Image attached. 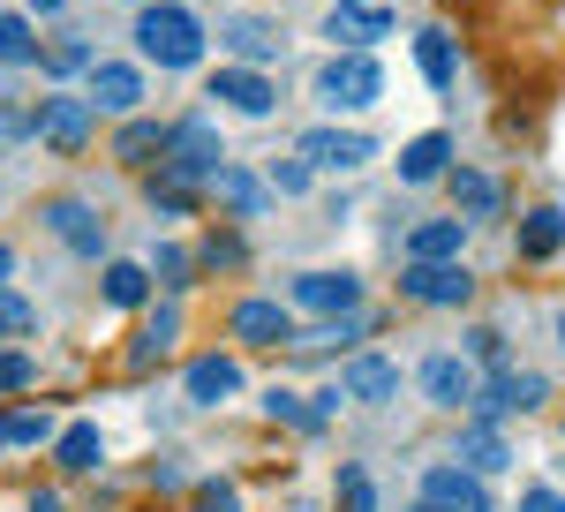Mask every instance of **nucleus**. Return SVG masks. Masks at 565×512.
Listing matches in <instances>:
<instances>
[{
	"instance_id": "6ab92c4d",
	"label": "nucleus",
	"mask_w": 565,
	"mask_h": 512,
	"mask_svg": "<svg viewBox=\"0 0 565 512\" xmlns=\"http://www.w3.org/2000/svg\"><path fill=\"white\" fill-rule=\"evenodd\" d=\"M242 392V362L234 354H196L189 362V399L196 407H218V399H234Z\"/></svg>"
},
{
	"instance_id": "49530a36",
	"label": "nucleus",
	"mask_w": 565,
	"mask_h": 512,
	"mask_svg": "<svg viewBox=\"0 0 565 512\" xmlns=\"http://www.w3.org/2000/svg\"><path fill=\"white\" fill-rule=\"evenodd\" d=\"M61 8H68V0H31V15H61Z\"/></svg>"
},
{
	"instance_id": "a878e982",
	"label": "nucleus",
	"mask_w": 565,
	"mask_h": 512,
	"mask_svg": "<svg viewBox=\"0 0 565 512\" xmlns=\"http://www.w3.org/2000/svg\"><path fill=\"white\" fill-rule=\"evenodd\" d=\"M452 460H460V468H476V474H505V460H513V452H505V437H498L490 423H476L460 445H452Z\"/></svg>"
},
{
	"instance_id": "423d86ee",
	"label": "nucleus",
	"mask_w": 565,
	"mask_h": 512,
	"mask_svg": "<svg viewBox=\"0 0 565 512\" xmlns=\"http://www.w3.org/2000/svg\"><path fill=\"white\" fill-rule=\"evenodd\" d=\"M423 505H430V512H490V474L445 460V468L423 474Z\"/></svg>"
},
{
	"instance_id": "20e7f679",
	"label": "nucleus",
	"mask_w": 565,
	"mask_h": 512,
	"mask_svg": "<svg viewBox=\"0 0 565 512\" xmlns=\"http://www.w3.org/2000/svg\"><path fill=\"white\" fill-rule=\"evenodd\" d=\"M45 234L68 256H84V264H106V218L90 212L84 196H53V204H45Z\"/></svg>"
},
{
	"instance_id": "58836bf2",
	"label": "nucleus",
	"mask_w": 565,
	"mask_h": 512,
	"mask_svg": "<svg viewBox=\"0 0 565 512\" xmlns=\"http://www.w3.org/2000/svg\"><path fill=\"white\" fill-rule=\"evenodd\" d=\"M68 68H98L84 39H68V45H53V53H45V76H68Z\"/></svg>"
},
{
	"instance_id": "72a5a7b5",
	"label": "nucleus",
	"mask_w": 565,
	"mask_h": 512,
	"mask_svg": "<svg viewBox=\"0 0 565 512\" xmlns=\"http://www.w3.org/2000/svg\"><path fill=\"white\" fill-rule=\"evenodd\" d=\"M309 159H271V167H264V181H271V196H309Z\"/></svg>"
},
{
	"instance_id": "79ce46f5",
	"label": "nucleus",
	"mask_w": 565,
	"mask_h": 512,
	"mask_svg": "<svg viewBox=\"0 0 565 512\" xmlns=\"http://www.w3.org/2000/svg\"><path fill=\"white\" fill-rule=\"evenodd\" d=\"M151 271H159L167 287H181V279H189V249H159V256H151Z\"/></svg>"
},
{
	"instance_id": "4be33fe9",
	"label": "nucleus",
	"mask_w": 565,
	"mask_h": 512,
	"mask_svg": "<svg viewBox=\"0 0 565 512\" xmlns=\"http://www.w3.org/2000/svg\"><path fill=\"white\" fill-rule=\"evenodd\" d=\"M437 173H452V136L430 128V136H415L407 151H399V181L415 189V181H437Z\"/></svg>"
},
{
	"instance_id": "f8f14e48",
	"label": "nucleus",
	"mask_w": 565,
	"mask_h": 512,
	"mask_svg": "<svg viewBox=\"0 0 565 512\" xmlns=\"http://www.w3.org/2000/svg\"><path fill=\"white\" fill-rule=\"evenodd\" d=\"M212 98L218 106H234V114H271V106H279V84H271V76H257V68H249V61H234V68H218L212 76Z\"/></svg>"
},
{
	"instance_id": "ea45409f",
	"label": "nucleus",
	"mask_w": 565,
	"mask_h": 512,
	"mask_svg": "<svg viewBox=\"0 0 565 512\" xmlns=\"http://www.w3.org/2000/svg\"><path fill=\"white\" fill-rule=\"evenodd\" d=\"M196 256H204V271H234V264H242V242H234V234H212Z\"/></svg>"
},
{
	"instance_id": "473e14b6",
	"label": "nucleus",
	"mask_w": 565,
	"mask_h": 512,
	"mask_svg": "<svg viewBox=\"0 0 565 512\" xmlns=\"http://www.w3.org/2000/svg\"><path fill=\"white\" fill-rule=\"evenodd\" d=\"M31 377H39V362H31L23 346H0V399H23Z\"/></svg>"
},
{
	"instance_id": "e433bc0d",
	"label": "nucleus",
	"mask_w": 565,
	"mask_h": 512,
	"mask_svg": "<svg viewBox=\"0 0 565 512\" xmlns=\"http://www.w3.org/2000/svg\"><path fill=\"white\" fill-rule=\"evenodd\" d=\"M31 324H39V309H31L23 295H8V287H0V340H23Z\"/></svg>"
},
{
	"instance_id": "c756f323",
	"label": "nucleus",
	"mask_w": 565,
	"mask_h": 512,
	"mask_svg": "<svg viewBox=\"0 0 565 512\" xmlns=\"http://www.w3.org/2000/svg\"><path fill=\"white\" fill-rule=\"evenodd\" d=\"M167 143H174V128H159V121H129L114 151H121L129 167H143V159H167Z\"/></svg>"
},
{
	"instance_id": "de8ad7c7",
	"label": "nucleus",
	"mask_w": 565,
	"mask_h": 512,
	"mask_svg": "<svg viewBox=\"0 0 565 512\" xmlns=\"http://www.w3.org/2000/svg\"><path fill=\"white\" fill-rule=\"evenodd\" d=\"M8 271H15V249H8V242H0V279H8Z\"/></svg>"
},
{
	"instance_id": "6e6552de",
	"label": "nucleus",
	"mask_w": 565,
	"mask_h": 512,
	"mask_svg": "<svg viewBox=\"0 0 565 512\" xmlns=\"http://www.w3.org/2000/svg\"><path fill=\"white\" fill-rule=\"evenodd\" d=\"M543 399H551V384L535 377V370H490L482 392H476V423H498L505 407H527V415H535Z\"/></svg>"
},
{
	"instance_id": "3c124183",
	"label": "nucleus",
	"mask_w": 565,
	"mask_h": 512,
	"mask_svg": "<svg viewBox=\"0 0 565 512\" xmlns=\"http://www.w3.org/2000/svg\"><path fill=\"white\" fill-rule=\"evenodd\" d=\"M136 8H143V0H136Z\"/></svg>"
},
{
	"instance_id": "a18cd8bd",
	"label": "nucleus",
	"mask_w": 565,
	"mask_h": 512,
	"mask_svg": "<svg viewBox=\"0 0 565 512\" xmlns=\"http://www.w3.org/2000/svg\"><path fill=\"white\" fill-rule=\"evenodd\" d=\"M31 512H61V498L53 490H31Z\"/></svg>"
},
{
	"instance_id": "f257e3e1",
	"label": "nucleus",
	"mask_w": 565,
	"mask_h": 512,
	"mask_svg": "<svg viewBox=\"0 0 565 512\" xmlns=\"http://www.w3.org/2000/svg\"><path fill=\"white\" fill-rule=\"evenodd\" d=\"M136 45H143L151 68L189 76V68L204 61V15L181 8V0H143V15H136Z\"/></svg>"
},
{
	"instance_id": "c03bdc74",
	"label": "nucleus",
	"mask_w": 565,
	"mask_h": 512,
	"mask_svg": "<svg viewBox=\"0 0 565 512\" xmlns=\"http://www.w3.org/2000/svg\"><path fill=\"white\" fill-rule=\"evenodd\" d=\"M521 512H565V498H558V490H527Z\"/></svg>"
},
{
	"instance_id": "8fccbe9b",
	"label": "nucleus",
	"mask_w": 565,
	"mask_h": 512,
	"mask_svg": "<svg viewBox=\"0 0 565 512\" xmlns=\"http://www.w3.org/2000/svg\"><path fill=\"white\" fill-rule=\"evenodd\" d=\"M0 437H8V423H0Z\"/></svg>"
},
{
	"instance_id": "39448f33",
	"label": "nucleus",
	"mask_w": 565,
	"mask_h": 512,
	"mask_svg": "<svg viewBox=\"0 0 565 512\" xmlns=\"http://www.w3.org/2000/svg\"><path fill=\"white\" fill-rule=\"evenodd\" d=\"M399 295L423 301V309H468L476 301V271L468 264H407L399 271Z\"/></svg>"
},
{
	"instance_id": "412c9836",
	"label": "nucleus",
	"mask_w": 565,
	"mask_h": 512,
	"mask_svg": "<svg viewBox=\"0 0 565 512\" xmlns=\"http://www.w3.org/2000/svg\"><path fill=\"white\" fill-rule=\"evenodd\" d=\"M460 249H468V218H430L407 234V264H452Z\"/></svg>"
},
{
	"instance_id": "ddd939ff",
	"label": "nucleus",
	"mask_w": 565,
	"mask_h": 512,
	"mask_svg": "<svg viewBox=\"0 0 565 512\" xmlns=\"http://www.w3.org/2000/svg\"><path fill=\"white\" fill-rule=\"evenodd\" d=\"M302 159H309V167L354 173V167H370V159H377V136H354V128H309V136H302Z\"/></svg>"
},
{
	"instance_id": "a211bd4d",
	"label": "nucleus",
	"mask_w": 565,
	"mask_h": 512,
	"mask_svg": "<svg viewBox=\"0 0 565 512\" xmlns=\"http://www.w3.org/2000/svg\"><path fill=\"white\" fill-rule=\"evenodd\" d=\"M362 332H370V317H362V309H348V317H324L317 332H295V340H287V354H295V362H317V354H340V346H354Z\"/></svg>"
},
{
	"instance_id": "2eb2a0df",
	"label": "nucleus",
	"mask_w": 565,
	"mask_h": 512,
	"mask_svg": "<svg viewBox=\"0 0 565 512\" xmlns=\"http://www.w3.org/2000/svg\"><path fill=\"white\" fill-rule=\"evenodd\" d=\"M174 346H181V309H174V301H159V309H151V317L136 324V340H129V370H136V377H143V370H159V362H167Z\"/></svg>"
},
{
	"instance_id": "dca6fc26",
	"label": "nucleus",
	"mask_w": 565,
	"mask_h": 512,
	"mask_svg": "<svg viewBox=\"0 0 565 512\" xmlns=\"http://www.w3.org/2000/svg\"><path fill=\"white\" fill-rule=\"evenodd\" d=\"M90 106L98 114H136L143 106V68L136 61H98L90 68Z\"/></svg>"
},
{
	"instance_id": "f3484780",
	"label": "nucleus",
	"mask_w": 565,
	"mask_h": 512,
	"mask_svg": "<svg viewBox=\"0 0 565 512\" xmlns=\"http://www.w3.org/2000/svg\"><path fill=\"white\" fill-rule=\"evenodd\" d=\"M234 340L242 346H287L295 340V324H287V309H279V301H234Z\"/></svg>"
},
{
	"instance_id": "0eeeda50",
	"label": "nucleus",
	"mask_w": 565,
	"mask_h": 512,
	"mask_svg": "<svg viewBox=\"0 0 565 512\" xmlns=\"http://www.w3.org/2000/svg\"><path fill=\"white\" fill-rule=\"evenodd\" d=\"M287 301L295 309H317V317H348V309H362V279L354 271H295L287 279Z\"/></svg>"
},
{
	"instance_id": "f03ea898",
	"label": "nucleus",
	"mask_w": 565,
	"mask_h": 512,
	"mask_svg": "<svg viewBox=\"0 0 565 512\" xmlns=\"http://www.w3.org/2000/svg\"><path fill=\"white\" fill-rule=\"evenodd\" d=\"M317 98H324L332 114H370V106L385 98V68H377L370 53H340V61L317 68Z\"/></svg>"
},
{
	"instance_id": "c9c22d12",
	"label": "nucleus",
	"mask_w": 565,
	"mask_h": 512,
	"mask_svg": "<svg viewBox=\"0 0 565 512\" xmlns=\"http://www.w3.org/2000/svg\"><path fill=\"white\" fill-rule=\"evenodd\" d=\"M143 204H151V212H159V218H181V212H189V204H196V196H189L181 181H167V173H151V196H143Z\"/></svg>"
},
{
	"instance_id": "9b49d317",
	"label": "nucleus",
	"mask_w": 565,
	"mask_h": 512,
	"mask_svg": "<svg viewBox=\"0 0 565 512\" xmlns=\"http://www.w3.org/2000/svg\"><path fill=\"white\" fill-rule=\"evenodd\" d=\"M31 121H39V136L53 143V151H84V143H90V121H98V106H90V98H45Z\"/></svg>"
},
{
	"instance_id": "f704fd0d",
	"label": "nucleus",
	"mask_w": 565,
	"mask_h": 512,
	"mask_svg": "<svg viewBox=\"0 0 565 512\" xmlns=\"http://www.w3.org/2000/svg\"><path fill=\"white\" fill-rule=\"evenodd\" d=\"M340 512H377V490H370V468H340Z\"/></svg>"
},
{
	"instance_id": "09e8293b",
	"label": "nucleus",
	"mask_w": 565,
	"mask_h": 512,
	"mask_svg": "<svg viewBox=\"0 0 565 512\" xmlns=\"http://www.w3.org/2000/svg\"><path fill=\"white\" fill-rule=\"evenodd\" d=\"M558 340H565V317H558Z\"/></svg>"
},
{
	"instance_id": "7c9ffc66",
	"label": "nucleus",
	"mask_w": 565,
	"mask_h": 512,
	"mask_svg": "<svg viewBox=\"0 0 565 512\" xmlns=\"http://www.w3.org/2000/svg\"><path fill=\"white\" fill-rule=\"evenodd\" d=\"M0 61H8V68L39 61V31H31V15H0Z\"/></svg>"
},
{
	"instance_id": "1a4fd4ad",
	"label": "nucleus",
	"mask_w": 565,
	"mask_h": 512,
	"mask_svg": "<svg viewBox=\"0 0 565 512\" xmlns=\"http://www.w3.org/2000/svg\"><path fill=\"white\" fill-rule=\"evenodd\" d=\"M482 377L468 370V354H423V399L430 407H476Z\"/></svg>"
},
{
	"instance_id": "aec40b11",
	"label": "nucleus",
	"mask_w": 565,
	"mask_h": 512,
	"mask_svg": "<svg viewBox=\"0 0 565 512\" xmlns=\"http://www.w3.org/2000/svg\"><path fill=\"white\" fill-rule=\"evenodd\" d=\"M340 392L377 407V399H392V392H399V370H392L385 354H348V370H340Z\"/></svg>"
},
{
	"instance_id": "cd10ccee",
	"label": "nucleus",
	"mask_w": 565,
	"mask_h": 512,
	"mask_svg": "<svg viewBox=\"0 0 565 512\" xmlns=\"http://www.w3.org/2000/svg\"><path fill=\"white\" fill-rule=\"evenodd\" d=\"M415 61H423V76H430L437 90H452V76H460V53H452V39H445V31H415Z\"/></svg>"
},
{
	"instance_id": "9d476101",
	"label": "nucleus",
	"mask_w": 565,
	"mask_h": 512,
	"mask_svg": "<svg viewBox=\"0 0 565 512\" xmlns=\"http://www.w3.org/2000/svg\"><path fill=\"white\" fill-rule=\"evenodd\" d=\"M324 31H332V45L362 53V45H377L392 31V8H385V0H340V8L324 15Z\"/></svg>"
},
{
	"instance_id": "393cba45",
	"label": "nucleus",
	"mask_w": 565,
	"mask_h": 512,
	"mask_svg": "<svg viewBox=\"0 0 565 512\" xmlns=\"http://www.w3.org/2000/svg\"><path fill=\"white\" fill-rule=\"evenodd\" d=\"M452 204H460V218H468V226L498 218V181H490L482 167H452Z\"/></svg>"
},
{
	"instance_id": "37998d69",
	"label": "nucleus",
	"mask_w": 565,
	"mask_h": 512,
	"mask_svg": "<svg viewBox=\"0 0 565 512\" xmlns=\"http://www.w3.org/2000/svg\"><path fill=\"white\" fill-rule=\"evenodd\" d=\"M31 114H15V106H0V151H8V143H23V136H31Z\"/></svg>"
},
{
	"instance_id": "4468645a",
	"label": "nucleus",
	"mask_w": 565,
	"mask_h": 512,
	"mask_svg": "<svg viewBox=\"0 0 565 512\" xmlns=\"http://www.w3.org/2000/svg\"><path fill=\"white\" fill-rule=\"evenodd\" d=\"M226 53H242V61H279V53H287V23H271L264 8H242V15H226Z\"/></svg>"
},
{
	"instance_id": "bb28decb",
	"label": "nucleus",
	"mask_w": 565,
	"mask_h": 512,
	"mask_svg": "<svg viewBox=\"0 0 565 512\" xmlns=\"http://www.w3.org/2000/svg\"><path fill=\"white\" fill-rule=\"evenodd\" d=\"M98 287H106V309L136 317V309L151 301V271H143V264H106V279H98Z\"/></svg>"
},
{
	"instance_id": "c85d7f7f",
	"label": "nucleus",
	"mask_w": 565,
	"mask_h": 512,
	"mask_svg": "<svg viewBox=\"0 0 565 512\" xmlns=\"http://www.w3.org/2000/svg\"><path fill=\"white\" fill-rule=\"evenodd\" d=\"M53 452H61V468H98V460H106V437H98V429L90 423H76V429H61V437H53Z\"/></svg>"
},
{
	"instance_id": "4c0bfd02",
	"label": "nucleus",
	"mask_w": 565,
	"mask_h": 512,
	"mask_svg": "<svg viewBox=\"0 0 565 512\" xmlns=\"http://www.w3.org/2000/svg\"><path fill=\"white\" fill-rule=\"evenodd\" d=\"M45 437H53V415H39V407L8 415V445H45Z\"/></svg>"
},
{
	"instance_id": "603ef678",
	"label": "nucleus",
	"mask_w": 565,
	"mask_h": 512,
	"mask_svg": "<svg viewBox=\"0 0 565 512\" xmlns=\"http://www.w3.org/2000/svg\"><path fill=\"white\" fill-rule=\"evenodd\" d=\"M0 204H8V196H0Z\"/></svg>"
},
{
	"instance_id": "a19ab883",
	"label": "nucleus",
	"mask_w": 565,
	"mask_h": 512,
	"mask_svg": "<svg viewBox=\"0 0 565 512\" xmlns=\"http://www.w3.org/2000/svg\"><path fill=\"white\" fill-rule=\"evenodd\" d=\"M196 512H242V490L234 482H204L196 490Z\"/></svg>"
},
{
	"instance_id": "5701e85b",
	"label": "nucleus",
	"mask_w": 565,
	"mask_h": 512,
	"mask_svg": "<svg viewBox=\"0 0 565 512\" xmlns=\"http://www.w3.org/2000/svg\"><path fill=\"white\" fill-rule=\"evenodd\" d=\"M212 189L226 196V212H234V218H264V212H271V181H264V173H249V167H226Z\"/></svg>"
},
{
	"instance_id": "b1692460",
	"label": "nucleus",
	"mask_w": 565,
	"mask_h": 512,
	"mask_svg": "<svg viewBox=\"0 0 565 512\" xmlns=\"http://www.w3.org/2000/svg\"><path fill=\"white\" fill-rule=\"evenodd\" d=\"M558 249H565V212L558 204H535V212L521 218V256L527 264H551Z\"/></svg>"
},
{
	"instance_id": "2f4dec72",
	"label": "nucleus",
	"mask_w": 565,
	"mask_h": 512,
	"mask_svg": "<svg viewBox=\"0 0 565 512\" xmlns=\"http://www.w3.org/2000/svg\"><path fill=\"white\" fill-rule=\"evenodd\" d=\"M264 415H271V423H287V429H309V437L324 429V423H317V407H302L287 384H279V392H264Z\"/></svg>"
},
{
	"instance_id": "7ed1b4c3",
	"label": "nucleus",
	"mask_w": 565,
	"mask_h": 512,
	"mask_svg": "<svg viewBox=\"0 0 565 512\" xmlns=\"http://www.w3.org/2000/svg\"><path fill=\"white\" fill-rule=\"evenodd\" d=\"M167 181H181V189H196V181H218L226 173V143L212 136V121H181L174 143H167Z\"/></svg>"
}]
</instances>
